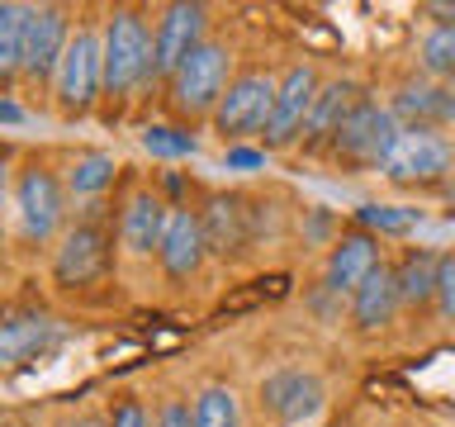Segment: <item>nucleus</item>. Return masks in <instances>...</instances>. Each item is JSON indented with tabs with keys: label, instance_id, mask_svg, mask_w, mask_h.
I'll list each match as a JSON object with an SVG mask.
<instances>
[{
	"label": "nucleus",
	"instance_id": "f257e3e1",
	"mask_svg": "<svg viewBox=\"0 0 455 427\" xmlns=\"http://www.w3.org/2000/svg\"><path fill=\"white\" fill-rule=\"evenodd\" d=\"M455 171V148L436 128H403L384 157L379 176L398 190H432Z\"/></svg>",
	"mask_w": 455,
	"mask_h": 427
},
{
	"label": "nucleus",
	"instance_id": "f03ea898",
	"mask_svg": "<svg viewBox=\"0 0 455 427\" xmlns=\"http://www.w3.org/2000/svg\"><path fill=\"white\" fill-rule=\"evenodd\" d=\"M403 133V124L389 114V105H379V100H361L347 119H341V128L332 133V142H327V157L341 166H384V157H389L394 138Z\"/></svg>",
	"mask_w": 455,
	"mask_h": 427
},
{
	"label": "nucleus",
	"instance_id": "7ed1b4c3",
	"mask_svg": "<svg viewBox=\"0 0 455 427\" xmlns=\"http://www.w3.org/2000/svg\"><path fill=\"white\" fill-rule=\"evenodd\" d=\"M228 67H233V52L213 38H204L176 67V77H171V100H176V109L185 119H204V114L213 119V109H219V100L228 91Z\"/></svg>",
	"mask_w": 455,
	"mask_h": 427
},
{
	"label": "nucleus",
	"instance_id": "20e7f679",
	"mask_svg": "<svg viewBox=\"0 0 455 427\" xmlns=\"http://www.w3.org/2000/svg\"><path fill=\"white\" fill-rule=\"evenodd\" d=\"M256 404L270 423L280 427H304L323 413L327 404V384L318 370H304V366H280L256 384Z\"/></svg>",
	"mask_w": 455,
	"mask_h": 427
},
{
	"label": "nucleus",
	"instance_id": "39448f33",
	"mask_svg": "<svg viewBox=\"0 0 455 427\" xmlns=\"http://www.w3.org/2000/svg\"><path fill=\"white\" fill-rule=\"evenodd\" d=\"M275 77L266 71H242V77L228 81V91L213 109V133H219L228 148H237L242 138L261 133L266 119H270V105H275Z\"/></svg>",
	"mask_w": 455,
	"mask_h": 427
},
{
	"label": "nucleus",
	"instance_id": "423d86ee",
	"mask_svg": "<svg viewBox=\"0 0 455 427\" xmlns=\"http://www.w3.org/2000/svg\"><path fill=\"white\" fill-rule=\"evenodd\" d=\"M152 71V38L138 10H114L105 24V91L128 95Z\"/></svg>",
	"mask_w": 455,
	"mask_h": 427
},
{
	"label": "nucleus",
	"instance_id": "0eeeda50",
	"mask_svg": "<svg viewBox=\"0 0 455 427\" xmlns=\"http://www.w3.org/2000/svg\"><path fill=\"white\" fill-rule=\"evenodd\" d=\"M100 91H105V38H95V28H76L57 67V100L62 109L85 114Z\"/></svg>",
	"mask_w": 455,
	"mask_h": 427
},
{
	"label": "nucleus",
	"instance_id": "6e6552de",
	"mask_svg": "<svg viewBox=\"0 0 455 427\" xmlns=\"http://www.w3.org/2000/svg\"><path fill=\"white\" fill-rule=\"evenodd\" d=\"M318 71L308 62H294L290 71L280 77L275 85V105H270V119L261 128L266 138V152H280V148H294L299 138H304V119L313 109V95H318Z\"/></svg>",
	"mask_w": 455,
	"mask_h": 427
},
{
	"label": "nucleus",
	"instance_id": "1a4fd4ad",
	"mask_svg": "<svg viewBox=\"0 0 455 427\" xmlns=\"http://www.w3.org/2000/svg\"><path fill=\"white\" fill-rule=\"evenodd\" d=\"M62 209H67V199H62V181L52 176L48 166H24L20 171V185H14V214H20V228H24V238H52V228L62 223Z\"/></svg>",
	"mask_w": 455,
	"mask_h": 427
},
{
	"label": "nucleus",
	"instance_id": "9d476101",
	"mask_svg": "<svg viewBox=\"0 0 455 427\" xmlns=\"http://www.w3.org/2000/svg\"><path fill=\"white\" fill-rule=\"evenodd\" d=\"M251 219H256L251 199H242V195H209L204 209H199V228H204L209 256L228 262V256H242V252H247L251 238H256Z\"/></svg>",
	"mask_w": 455,
	"mask_h": 427
},
{
	"label": "nucleus",
	"instance_id": "9b49d317",
	"mask_svg": "<svg viewBox=\"0 0 455 427\" xmlns=\"http://www.w3.org/2000/svg\"><path fill=\"white\" fill-rule=\"evenodd\" d=\"M384 262L379 256V238L365 233V228H351V233H341L332 247H327V262H323V290L327 294H355L365 285V276Z\"/></svg>",
	"mask_w": 455,
	"mask_h": 427
},
{
	"label": "nucleus",
	"instance_id": "f8f14e48",
	"mask_svg": "<svg viewBox=\"0 0 455 427\" xmlns=\"http://www.w3.org/2000/svg\"><path fill=\"white\" fill-rule=\"evenodd\" d=\"M71 43L67 14L57 5H24V71L28 77H52L62 67V52Z\"/></svg>",
	"mask_w": 455,
	"mask_h": 427
},
{
	"label": "nucleus",
	"instance_id": "ddd939ff",
	"mask_svg": "<svg viewBox=\"0 0 455 427\" xmlns=\"http://www.w3.org/2000/svg\"><path fill=\"white\" fill-rule=\"evenodd\" d=\"M204 5H171L152 38V71L148 77H176V67L204 43Z\"/></svg>",
	"mask_w": 455,
	"mask_h": 427
},
{
	"label": "nucleus",
	"instance_id": "4468645a",
	"mask_svg": "<svg viewBox=\"0 0 455 427\" xmlns=\"http://www.w3.org/2000/svg\"><path fill=\"white\" fill-rule=\"evenodd\" d=\"M109 270V233L100 223H76L71 233L62 238L57 247V262H52V276L57 285H91Z\"/></svg>",
	"mask_w": 455,
	"mask_h": 427
},
{
	"label": "nucleus",
	"instance_id": "2eb2a0df",
	"mask_svg": "<svg viewBox=\"0 0 455 427\" xmlns=\"http://www.w3.org/2000/svg\"><path fill=\"white\" fill-rule=\"evenodd\" d=\"M389 114L403 128H441V124H455V85H441V81H403L389 100Z\"/></svg>",
	"mask_w": 455,
	"mask_h": 427
},
{
	"label": "nucleus",
	"instance_id": "dca6fc26",
	"mask_svg": "<svg viewBox=\"0 0 455 427\" xmlns=\"http://www.w3.org/2000/svg\"><path fill=\"white\" fill-rule=\"evenodd\" d=\"M156 256H162V270L171 280H190L204 266L209 247H204V228H199V209H171Z\"/></svg>",
	"mask_w": 455,
	"mask_h": 427
},
{
	"label": "nucleus",
	"instance_id": "f3484780",
	"mask_svg": "<svg viewBox=\"0 0 455 427\" xmlns=\"http://www.w3.org/2000/svg\"><path fill=\"white\" fill-rule=\"evenodd\" d=\"M361 85L355 81H323L318 85V95H313V109H308V119H304V138H299V148H327V142H332V133L341 128V119H347V114L361 105Z\"/></svg>",
	"mask_w": 455,
	"mask_h": 427
},
{
	"label": "nucleus",
	"instance_id": "a211bd4d",
	"mask_svg": "<svg viewBox=\"0 0 455 427\" xmlns=\"http://www.w3.org/2000/svg\"><path fill=\"white\" fill-rule=\"evenodd\" d=\"M394 313H398V280H394V266L379 262L361 290L351 294V323L361 333H379V327L394 323Z\"/></svg>",
	"mask_w": 455,
	"mask_h": 427
},
{
	"label": "nucleus",
	"instance_id": "6ab92c4d",
	"mask_svg": "<svg viewBox=\"0 0 455 427\" xmlns=\"http://www.w3.org/2000/svg\"><path fill=\"white\" fill-rule=\"evenodd\" d=\"M166 219H171V209L162 205V195H156V190H138L133 199H128L124 223H119L124 247L133 252V256H152L156 247H162Z\"/></svg>",
	"mask_w": 455,
	"mask_h": 427
},
{
	"label": "nucleus",
	"instance_id": "aec40b11",
	"mask_svg": "<svg viewBox=\"0 0 455 427\" xmlns=\"http://www.w3.org/2000/svg\"><path fill=\"white\" fill-rule=\"evenodd\" d=\"M436 270L441 256L432 247H408L394 262V280H398V309H427L436 304Z\"/></svg>",
	"mask_w": 455,
	"mask_h": 427
},
{
	"label": "nucleus",
	"instance_id": "412c9836",
	"mask_svg": "<svg viewBox=\"0 0 455 427\" xmlns=\"http://www.w3.org/2000/svg\"><path fill=\"white\" fill-rule=\"evenodd\" d=\"M52 342H57V323H48V318H10V323H0V361L5 366H28V361H38Z\"/></svg>",
	"mask_w": 455,
	"mask_h": 427
},
{
	"label": "nucleus",
	"instance_id": "4be33fe9",
	"mask_svg": "<svg viewBox=\"0 0 455 427\" xmlns=\"http://www.w3.org/2000/svg\"><path fill=\"white\" fill-rule=\"evenodd\" d=\"M418 62L432 81L455 85V24H432L418 43Z\"/></svg>",
	"mask_w": 455,
	"mask_h": 427
},
{
	"label": "nucleus",
	"instance_id": "5701e85b",
	"mask_svg": "<svg viewBox=\"0 0 455 427\" xmlns=\"http://www.w3.org/2000/svg\"><path fill=\"white\" fill-rule=\"evenodd\" d=\"M195 427H242L237 394L228 384H204L195 394Z\"/></svg>",
	"mask_w": 455,
	"mask_h": 427
},
{
	"label": "nucleus",
	"instance_id": "b1692460",
	"mask_svg": "<svg viewBox=\"0 0 455 427\" xmlns=\"http://www.w3.org/2000/svg\"><path fill=\"white\" fill-rule=\"evenodd\" d=\"M361 228L365 233H389V238H408L422 223V209H403V205H361Z\"/></svg>",
	"mask_w": 455,
	"mask_h": 427
},
{
	"label": "nucleus",
	"instance_id": "393cba45",
	"mask_svg": "<svg viewBox=\"0 0 455 427\" xmlns=\"http://www.w3.org/2000/svg\"><path fill=\"white\" fill-rule=\"evenodd\" d=\"M109 181H114V157L109 152H81L67 171V185L76 195H100Z\"/></svg>",
	"mask_w": 455,
	"mask_h": 427
},
{
	"label": "nucleus",
	"instance_id": "a878e982",
	"mask_svg": "<svg viewBox=\"0 0 455 427\" xmlns=\"http://www.w3.org/2000/svg\"><path fill=\"white\" fill-rule=\"evenodd\" d=\"M24 71V5H5L0 14V77Z\"/></svg>",
	"mask_w": 455,
	"mask_h": 427
},
{
	"label": "nucleus",
	"instance_id": "bb28decb",
	"mask_svg": "<svg viewBox=\"0 0 455 427\" xmlns=\"http://www.w3.org/2000/svg\"><path fill=\"white\" fill-rule=\"evenodd\" d=\"M142 148H148L152 157H195L199 142H195V133H185V128L152 124V128H142Z\"/></svg>",
	"mask_w": 455,
	"mask_h": 427
},
{
	"label": "nucleus",
	"instance_id": "cd10ccee",
	"mask_svg": "<svg viewBox=\"0 0 455 427\" xmlns=\"http://www.w3.org/2000/svg\"><path fill=\"white\" fill-rule=\"evenodd\" d=\"M105 418H109V427H152V418H148V408H142L138 394H119Z\"/></svg>",
	"mask_w": 455,
	"mask_h": 427
},
{
	"label": "nucleus",
	"instance_id": "c85d7f7f",
	"mask_svg": "<svg viewBox=\"0 0 455 427\" xmlns=\"http://www.w3.org/2000/svg\"><path fill=\"white\" fill-rule=\"evenodd\" d=\"M436 309L441 318L455 323V252L441 256V270H436Z\"/></svg>",
	"mask_w": 455,
	"mask_h": 427
},
{
	"label": "nucleus",
	"instance_id": "c756f323",
	"mask_svg": "<svg viewBox=\"0 0 455 427\" xmlns=\"http://www.w3.org/2000/svg\"><path fill=\"white\" fill-rule=\"evenodd\" d=\"M152 427H195V404H185V399H162V408L152 413Z\"/></svg>",
	"mask_w": 455,
	"mask_h": 427
},
{
	"label": "nucleus",
	"instance_id": "7c9ffc66",
	"mask_svg": "<svg viewBox=\"0 0 455 427\" xmlns=\"http://www.w3.org/2000/svg\"><path fill=\"white\" fill-rule=\"evenodd\" d=\"M223 166L228 171H261L266 166V148H242L237 142V148L223 152Z\"/></svg>",
	"mask_w": 455,
	"mask_h": 427
},
{
	"label": "nucleus",
	"instance_id": "2f4dec72",
	"mask_svg": "<svg viewBox=\"0 0 455 427\" xmlns=\"http://www.w3.org/2000/svg\"><path fill=\"white\" fill-rule=\"evenodd\" d=\"M0 124H28V109L14 100H0Z\"/></svg>",
	"mask_w": 455,
	"mask_h": 427
},
{
	"label": "nucleus",
	"instance_id": "473e14b6",
	"mask_svg": "<svg viewBox=\"0 0 455 427\" xmlns=\"http://www.w3.org/2000/svg\"><path fill=\"white\" fill-rule=\"evenodd\" d=\"M427 14H432L436 24H455V0H432V5H427Z\"/></svg>",
	"mask_w": 455,
	"mask_h": 427
},
{
	"label": "nucleus",
	"instance_id": "72a5a7b5",
	"mask_svg": "<svg viewBox=\"0 0 455 427\" xmlns=\"http://www.w3.org/2000/svg\"><path fill=\"white\" fill-rule=\"evenodd\" d=\"M57 427H109V418H91V413H85V418H67V423H57Z\"/></svg>",
	"mask_w": 455,
	"mask_h": 427
},
{
	"label": "nucleus",
	"instance_id": "f704fd0d",
	"mask_svg": "<svg viewBox=\"0 0 455 427\" xmlns=\"http://www.w3.org/2000/svg\"><path fill=\"white\" fill-rule=\"evenodd\" d=\"M0 14H5V5H0Z\"/></svg>",
	"mask_w": 455,
	"mask_h": 427
},
{
	"label": "nucleus",
	"instance_id": "c9c22d12",
	"mask_svg": "<svg viewBox=\"0 0 455 427\" xmlns=\"http://www.w3.org/2000/svg\"><path fill=\"white\" fill-rule=\"evenodd\" d=\"M304 427H313V423H304Z\"/></svg>",
	"mask_w": 455,
	"mask_h": 427
}]
</instances>
